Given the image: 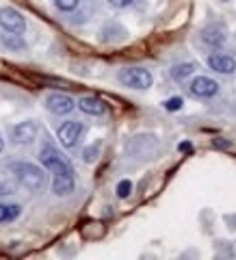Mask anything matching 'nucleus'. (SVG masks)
I'll return each mask as SVG.
<instances>
[{"mask_svg":"<svg viewBox=\"0 0 236 260\" xmlns=\"http://www.w3.org/2000/svg\"><path fill=\"white\" fill-rule=\"evenodd\" d=\"M83 135H85V124L83 121H76V119L65 121V124H61V128L56 130L59 143L63 145L65 150L76 148V145L80 143V139H83Z\"/></svg>","mask_w":236,"mask_h":260,"instance_id":"obj_4","label":"nucleus"},{"mask_svg":"<svg viewBox=\"0 0 236 260\" xmlns=\"http://www.w3.org/2000/svg\"><path fill=\"white\" fill-rule=\"evenodd\" d=\"M22 213V206L20 204H3L0 202V223H9L15 221Z\"/></svg>","mask_w":236,"mask_h":260,"instance_id":"obj_14","label":"nucleus"},{"mask_svg":"<svg viewBox=\"0 0 236 260\" xmlns=\"http://www.w3.org/2000/svg\"><path fill=\"white\" fill-rule=\"evenodd\" d=\"M97 152H100V143L89 145V148L83 150V160H85V162H93V160L97 158Z\"/></svg>","mask_w":236,"mask_h":260,"instance_id":"obj_17","label":"nucleus"},{"mask_svg":"<svg viewBox=\"0 0 236 260\" xmlns=\"http://www.w3.org/2000/svg\"><path fill=\"white\" fill-rule=\"evenodd\" d=\"M13 193H15V184L0 182V198H5V195H13Z\"/></svg>","mask_w":236,"mask_h":260,"instance_id":"obj_20","label":"nucleus"},{"mask_svg":"<svg viewBox=\"0 0 236 260\" xmlns=\"http://www.w3.org/2000/svg\"><path fill=\"white\" fill-rule=\"evenodd\" d=\"M130 193H132V182H130V180H121L117 184V198L126 200V198H130Z\"/></svg>","mask_w":236,"mask_h":260,"instance_id":"obj_18","label":"nucleus"},{"mask_svg":"<svg viewBox=\"0 0 236 260\" xmlns=\"http://www.w3.org/2000/svg\"><path fill=\"white\" fill-rule=\"evenodd\" d=\"M180 150H184V152H189V150H191V143H180Z\"/></svg>","mask_w":236,"mask_h":260,"instance_id":"obj_22","label":"nucleus"},{"mask_svg":"<svg viewBox=\"0 0 236 260\" xmlns=\"http://www.w3.org/2000/svg\"><path fill=\"white\" fill-rule=\"evenodd\" d=\"M5 150V141H3V137H0V152Z\"/></svg>","mask_w":236,"mask_h":260,"instance_id":"obj_23","label":"nucleus"},{"mask_svg":"<svg viewBox=\"0 0 236 260\" xmlns=\"http://www.w3.org/2000/svg\"><path fill=\"white\" fill-rule=\"evenodd\" d=\"M11 174L15 176L20 186H24L26 191H42L46 186V172L42 167H37L35 162H13L11 165Z\"/></svg>","mask_w":236,"mask_h":260,"instance_id":"obj_1","label":"nucleus"},{"mask_svg":"<svg viewBox=\"0 0 236 260\" xmlns=\"http://www.w3.org/2000/svg\"><path fill=\"white\" fill-rule=\"evenodd\" d=\"M162 107H165V111H180L182 107H184V100L182 98H169L167 102H162Z\"/></svg>","mask_w":236,"mask_h":260,"instance_id":"obj_19","label":"nucleus"},{"mask_svg":"<svg viewBox=\"0 0 236 260\" xmlns=\"http://www.w3.org/2000/svg\"><path fill=\"white\" fill-rule=\"evenodd\" d=\"M221 3H230V0H221Z\"/></svg>","mask_w":236,"mask_h":260,"instance_id":"obj_24","label":"nucleus"},{"mask_svg":"<svg viewBox=\"0 0 236 260\" xmlns=\"http://www.w3.org/2000/svg\"><path fill=\"white\" fill-rule=\"evenodd\" d=\"M39 160H42L44 169H48L50 174H74L70 158L61 154L52 143H44L39 150Z\"/></svg>","mask_w":236,"mask_h":260,"instance_id":"obj_2","label":"nucleus"},{"mask_svg":"<svg viewBox=\"0 0 236 260\" xmlns=\"http://www.w3.org/2000/svg\"><path fill=\"white\" fill-rule=\"evenodd\" d=\"M134 0H109V5L113 7V9H126V7H130Z\"/></svg>","mask_w":236,"mask_h":260,"instance_id":"obj_21","label":"nucleus"},{"mask_svg":"<svg viewBox=\"0 0 236 260\" xmlns=\"http://www.w3.org/2000/svg\"><path fill=\"white\" fill-rule=\"evenodd\" d=\"M117 80L128 89H139V91H143V89L152 87L154 76H152V72L145 68H124V70H119Z\"/></svg>","mask_w":236,"mask_h":260,"instance_id":"obj_3","label":"nucleus"},{"mask_svg":"<svg viewBox=\"0 0 236 260\" xmlns=\"http://www.w3.org/2000/svg\"><path fill=\"white\" fill-rule=\"evenodd\" d=\"M3 44H5L7 48H13V50H22V48H24L20 35H15V32H9V35H3Z\"/></svg>","mask_w":236,"mask_h":260,"instance_id":"obj_15","label":"nucleus"},{"mask_svg":"<svg viewBox=\"0 0 236 260\" xmlns=\"http://www.w3.org/2000/svg\"><path fill=\"white\" fill-rule=\"evenodd\" d=\"M76 189L74 174H52V193L59 198H68Z\"/></svg>","mask_w":236,"mask_h":260,"instance_id":"obj_12","label":"nucleus"},{"mask_svg":"<svg viewBox=\"0 0 236 260\" xmlns=\"http://www.w3.org/2000/svg\"><path fill=\"white\" fill-rule=\"evenodd\" d=\"M195 68H197V65L191 63V61L178 63V65H174V68H172V72H169V74H172V78L176 80V83H184V80H189V78L195 74Z\"/></svg>","mask_w":236,"mask_h":260,"instance_id":"obj_13","label":"nucleus"},{"mask_svg":"<svg viewBox=\"0 0 236 260\" xmlns=\"http://www.w3.org/2000/svg\"><path fill=\"white\" fill-rule=\"evenodd\" d=\"M78 109L85 113V115H91V117H102V115H107V102L100 100V98H95V95H85V98H80L78 100Z\"/></svg>","mask_w":236,"mask_h":260,"instance_id":"obj_11","label":"nucleus"},{"mask_svg":"<svg viewBox=\"0 0 236 260\" xmlns=\"http://www.w3.org/2000/svg\"><path fill=\"white\" fill-rule=\"evenodd\" d=\"M199 39H201V44H206L208 48H221L227 39L225 28L221 24H208V26L199 30Z\"/></svg>","mask_w":236,"mask_h":260,"instance_id":"obj_10","label":"nucleus"},{"mask_svg":"<svg viewBox=\"0 0 236 260\" xmlns=\"http://www.w3.org/2000/svg\"><path fill=\"white\" fill-rule=\"evenodd\" d=\"M37 135H39V126H37V121H32V119L20 121V124H15L11 128V141L15 145H28L37 139Z\"/></svg>","mask_w":236,"mask_h":260,"instance_id":"obj_7","label":"nucleus"},{"mask_svg":"<svg viewBox=\"0 0 236 260\" xmlns=\"http://www.w3.org/2000/svg\"><path fill=\"white\" fill-rule=\"evenodd\" d=\"M0 28H5L7 32H15V35H22L26 30V20L24 15L13 9V7H3L0 9Z\"/></svg>","mask_w":236,"mask_h":260,"instance_id":"obj_6","label":"nucleus"},{"mask_svg":"<svg viewBox=\"0 0 236 260\" xmlns=\"http://www.w3.org/2000/svg\"><path fill=\"white\" fill-rule=\"evenodd\" d=\"M78 3H80V0H54L56 9H59V11H65V13L74 11L76 7H78Z\"/></svg>","mask_w":236,"mask_h":260,"instance_id":"obj_16","label":"nucleus"},{"mask_svg":"<svg viewBox=\"0 0 236 260\" xmlns=\"http://www.w3.org/2000/svg\"><path fill=\"white\" fill-rule=\"evenodd\" d=\"M208 68L217 72V74H223V76H230L236 72V59L230 54H221V52H213L208 56Z\"/></svg>","mask_w":236,"mask_h":260,"instance_id":"obj_9","label":"nucleus"},{"mask_svg":"<svg viewBox=\"0 0 236 260\" xmlns=\"http://www.w3.org/2000/svg\"><path fill=\"white\" fill-rule=\"evenodd\" d=\"M46 109L52 113V115H68L76 109V102L74 98L68 95V93H61V91H52L46 95Z\"/></svg>","mask_w":236,"mask_h":260,"instance_id":"obj_5","label":"nucleus"},{"mask_svg":"<svg viewBox=\"0 0 236 260\" xmlns=\"http://www.w3.org/2000/svg\"><path fill=\"white\" fill-rule=\"evenodd\" d=\"M189 91L199 100H208V98H215L219 93V83L210 76H195L189 85Z\"/></svg>","mask_w":236,"mask_h":260,"instance_id":"obj_8","label":"nucleus"}]
</instances>
